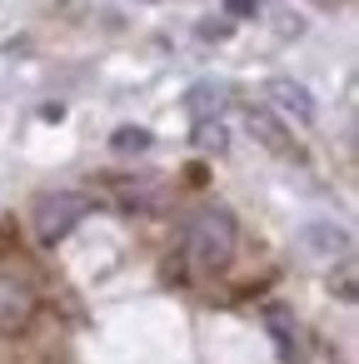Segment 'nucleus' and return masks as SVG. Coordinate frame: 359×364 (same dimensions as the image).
Listing matches in <instances>:
<instances>
[{"label": "nucleus", "instance_id": "obj_1", "mask_svg": "<svg viewBox=\"0 0 359 364\" xmlns=\"http://www.w3.org/2000/svg\"><path fill=\"white\" fill-rule=\"evenodd\" d=\"M185 259L200 274H220L235 259V220H230V210L210 205V210H200L190 220V230H185Z\"/></svg>", "mask_w": 359, "mask_h": 364}, {"label": "nucleus", "instance_id": "obj_2", "mask_svg": "<svg viewBox=\"0 0 359 364\" xmlns=\"http://www.w3.org/2000/svg\"><path fill=\"white\" fill-rule=\"evenodd\" d=\"M85 215H90V200L75 195V190L41 195V200H36V240H41V245H60Z\"/></svg>", "mask_w": 359, "mask_h": 364}, {"label": "nucleus", "instance_id": "obj_3", "mask_svg": "<svg viewBox=\"0 0 359 364\" xmlns=\"http://www.w3.org/2000/svg\"><path fill=\"white\" fill-rule=\"evenodd\" d=\"M31 314H36V294H31V284L16 279V274H0V334L26 329Z\"/></svg>", "mask_w": 359, "mask_h": 364}, {"label": "nucleus", "instance_id": "obj_4", "mask_svg": "<svg viewBox=\"0 0 359 364\" xmlns=\"http://www.w3.org/2000/svg\"><path fill=\"white\" fill-rule=\"evenodd\" d=\"M269 100H274L284 115H294L299 125H309V120H314V100H309V90H304V85H294V80H269Z\"/></svg>", "mask_w": 359, "mask_h": 364}, {"label": "nucleus", "instance_id": "obj_5", "mask_svg": "<svg viewBox=\"0 0 359 364\" xmlns=\"http://www.w3.org/2000/svg\"><path fill=\"white\" fill-rule=\"evenodd\" d=\"M250 135H259V140H264V150H274V155H289V160H294V140L279 130V120H274L269 110H250Z\"/></svg>", "mask_w": 359, "mask_h": 364}, {"label": "nucleus", "instance_id": "obj_6", "mask_svg": "<svg viewBox=\"0 0 359 364\" xmlns=\"http://www.w3.org/2000/svg\"><path fill=\"white\" fill-rule=\"evenodd\" d=\"M220 100H225L220 85H195V90H190V110H195V120H205L210 110H220Z\"/></svg>", "mask_w": 359, "mask_h": 364}, {"label": "nucleus", "instance_id": "obj_7", "mask_svg": "<svg viewBox=\"0 0 359 364\" xmlns=\"http://www.w3.org/2000/svg\"><path fill=\"white\" fill-rule=\"evenodd\" d=\"M120 155H140V150H150V130H140V125H125V130H115V140H110Z\"/></svg>", "mask_w": 359, "mask_h": 364}, {"label": "nucleus", "instance_id": "obj_8", "mask_svg": "<svg viewBox=\"0 0 359 364\" xmlns=\"http://www.w3.org/2000/svg\"><path fill=\"white\" fill-rule=\"evenodd\" d=\"M195 145H200V150H225V125L210 120V115L195 120Z\"/></svg>", "mask_w": 359, "mask_h": 364}, {"label": "nucleus", "instance_id": "obj_9", "mask_svg": "<svg viewBox=\"0 0 359 364\" xmlns=\"http://www.w3.org/2000/svg\"><path fill=\"white\" fill-rule=\"evenodd\" d=\"M225 6H230V16H254L259 0H225Z\"/></svg>", "mask_w": 359, "mask_h": 364}, {"label": "nucleus", "instance_id": "obj_10", "mask_svg": "<svg viewBox=\"0 0 359 364\" xmlns=\"http://www.w3.org/2000/svg\"><path fill=\"white\" fill-rule=\"evenodd\" d=\"M319 6H339V0H319Z\"/></svg>", "mask_w": 359, "mask_h": 364}]
</instances>
